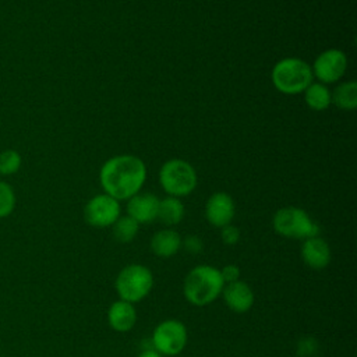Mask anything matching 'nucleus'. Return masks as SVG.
Segmentation results:
<instances>
[{
	"instance_id": "nucleus-25",
	"label": "nucleus",
	"mask_w": 357,
	"mask_h": 357,
	"mask_svg": "<svg viewBox=\"0 0 357 357\" xmlns=\"http://www.w3.org/2000/svg\"><path fill=\"white\" fill-rule=\"evenodd\" d=\"M137 357H163L162 354H159L156 350H153V349H146V350H144V351H141Z\"/></svg>"
},
{
	"instance_id": "nucleus-24",
	"label": "nucleus",
	"mask_w": 357,
	"mask_h": 357,
	"mask_svg": "<svg viewBox=\"0 0 357 357\" xmlns=\"http://www.w3.org/2000/svg\"><path fill=\"white\" fill-rule=\"evenodd\" d=\"M181 247H184L188 252L197 254L202 250V240L198 236H187L184 241H181Z\"/></svg>"
},
{
	"instance_id": "nucleus-6",
	"label": "nucleus",
	"mask_w": 357,
	"mask_h": 357,
	"mask_svg": "<svg viewBox=\"0 0 357 357\" xmlns=\"http://www.w3.org/2000/svg\"><path fill=\"white\" fill-rule=\"evenodd\" d=\"M114 286L120 300L135 304L152 290L153 275L145 265L130 264L119 272Z\"/></svg>"
},
{
	"instance_id": "nucleus-4",
	"label": "nucleus",
	"mask_w": 357,
	"mask_h": 357,
	"mask_svg": "<svg viewBox=\"0 0 357 357\" xmlns=\"http://www.w3.org/2000/svg\"><path fill=\"white\" fill-rule=\"evenodd\" d=\"M273 230L286 238L305 240L319 234V226L301 208L284 206L275 212L272 219Z\"/></svg>"
},
{
	"instance_id": "nucleus-21",
	"label": "nucleus",
	"mask_w": 357,
	"mask_h": 357,
	"mask_svg": "<svg viewBox=\"0 0 357 357\" xmlns=\"http://www.w3.org/2000/svg\"><path fill=\"white\" fill-rule=\"evenodd\" d=\"M17 204V195L14 188L7 183L0 180V219L7 218L13 213Z\"/></svg>"
},
{
	"instance_id": "nucleus-9",
	"label": "nucleus",
	"mask_w": 357,
	"mask_h": 357,
	"mask_svg": "<svg viewBox=\"0 0 357 357\" xmlns=\"http://www.w3.org/2000/svg\"><path fill=\"white\" fill-rule=\"evenodd\" d=\"M311 70L318 82L324 85L335 84L347 70V57L340 49H326L317 56Z\"/></svg>"
},
{
	"instance_id": "nucleus-14",
	"label": "nucleus",
	"mask_w": 357,
	"mask_h": 357,
	"mask_svg": "<svg viewBox=\"0 0 357 357\" xmlns=\"http://www.w3.org/2000/svg\"><path fill=\"white\" fill-rule=\"evenodd\" d=\"M107 322L110 328L117 332H128L132 329L137 322V311L134 304L120 298L112 303L107 310Z\"/></svg>"
},
{
	"instance_id": "nucleus-19",
	"label": "nucleus",
	"mask_w": 357,
	"mask_h": 357,
	"mask_svg": "<svg viewBox=\"0 0 357 357\" xmlns=\"http://www.w3.org/2000/svg\"><path fill=\"white\" fill-rule=\"evenodd\" d=\"M113 227V236L119 243H130L135 238L139 223L135 222L131 216L124 215L119 216V219L112 225Z\"/></svg>"
},
{
	"instance_id": "nucleus-13",
	"label": "nucleus",
	"mask_w": 357,
	"mask_h": 357,
	"mask_svg": "<svg viewBox=\"0 0 357 357\" xmlns=\"http://www.w3.org/2000/svg\"><path fill=\"white\" fill-rule=\"evenodd\" d=\"M301 258L311 269L321 271L331 262L329 244L319 236L305 238L301 245Z\"/></svg>"
},
{
	"instance_id": "nucleus-15",
	"label": "nucleus",
	"mask_w": 357,
	"mask_h": 357,
	"mask_svg": "<svg viewBox=\"0 0 357 357\" xmlns=\"http://www.w3.org/2000/svg\"><path fill=\"white\" fill-rule=\"evenodd\" d=\"M181 237L173 229H163L151 238V250L156 257L170 258L181 248Z\"/></svg>"
},
{
	"instance_id": "nucleus-20",
	"label": "nucleus",
	"mask_w": 357,
	"mask_h": 357,
	"mask_svg": "<svg viewBox=\"0 0 357 357\" xmlns=\"http://www.w3.org/2000/svg\"><path fill=\"white\" fill-rule=\"evenodd\" d=\"M22 165V156L15 149H4L0 152V176L15 174Z\"/></svg>"
},
{
	"instance_id": "nucleus-12",
	"label": "nucleus",
	"mask_w": 357,
	"mask_h": 357,
	"mask_svg": "<svg viewBox=\"0 0 357 357\" xmlns=\"http://www.w3.org/2000/svg\"><path fill=\"white\" fill-rule=\"evenodd\" d=\"M222 296L226 305L237 314L247 312L252 307L255 300L252 289L241 280L226 283L222 290Z\"/></svg>"
},
{
	"instance_id": "nucleus-3",
	"label": "nucleus",
	"mask_w": 357,
	"mask_h": 357,
	"mask_svg": "<svg viewBox=\"0 0 357 357\" xmlns=\"http://www.w3.org/2000/svg\"><path fill=\"white\" fill-rule=\"evenodd\" d=\"M311 66L298 57H284L276 61L271 79L273 86L284 95H297L312 82Z\"/></svg>"
},
{
	"instance_id": "nucleus-22",
	"label": "nucleus",
	"mask_w": 357,
	"mask_h": 357,
	"mask_svg": "<svg viewBox=\"0 0 357 357\" xmlns=\"http://www.w3.org/2000/svg\"><path fill=\"white\" fill-rule=\"evenodd\" d=\"M220 238H222V241H223L225 244H227V245H234V244H237L238 240H240V230H238L236 226H233V225L230 223V225L222 227Z\"/></svg>"
},
{
	"instance_id": "nucleus-11",
	"label": "nucleus",
	"mask_w": 357,
	"mask_h": 357,
	"mask_svg": "<svg viewBox=\"0 0 357 357\" xmlns=\"http://www.w3.org/2000/svg\"><path fill=\"white\" fill-rule=\"evenodd\" d=\"M127 215L135 222L151 223L158 218L159 198L152 192H138L127 199Z\"/></svg>"
},
{
	"instance_id": "nucleus-7",
	"label": "nucleus",
	"mask_w": 357,
	"mask_h": 357,
	"mask_svg": "<svg viewBox=\"0 0 357 357\" xmlns=\"http://www.w3.org/2000/svg\"><path fill=\"white\" fill-rule=\"evenodd\" d=\"M187 328L178 319H165L152 332V349L162 356H176L187 344Z\"/></svg>"
},
{
	"instance_id": "nucleus-17",
	"label": "nucleus",
	"mask_w": 357,
	"mask_h": 357,
	"mask_svg": "<svg viewBox=\"0 0 357 357\" xmlns=\"http://www.w3.org/2000/svg\"><path fill=\"white\" fill-rule=\"evenodd\" d=\"M184 218V205L180 198L167 195L163 199H159L158 218L166 226H176Z\"/></svg>"
},
{
	"instance_id": "nucleus-2",
	"label": "nucleus",
	"mask_w": 357,
	"mask_h": 357,
	"mask_svg": "<svg viewBox=\"0 0 357 357\" xmlns=\"http://www.w3.org/2000/svg\"><path fill=\"white\" fill-rule=\"evenodd\" d=\"M225 287L220 269L212 265H197L185 276L183 293L185 300L197 307L213 303Z\"/></svg>"
},
{
	"instance_id": "nucleus-10",
	"label": "nucleus",
	"mask_w": 357,
	"mask_h": 357,
	"mask_svg": "<svg viewBox=\"0 0 357 357\" xmlns=\"http://www.w3.org/2000/svg\"><path fill=\"white\" fill-rule=\"evenodd\" d=\"M234 201L233 198L223 191L213 192L205 204V216L206 220L215 227H225L231 223L234 218Z\"/></svg>"
},
{
	"instance_id": "nucleus-23",
	"label": "nucleus",
	"mask_w": 357,
	"mask_h": 357,
	"mask_svg": "<svg viewBox=\"0 0 357 357\" xmlns=\"http://www.w3.org/2000/svg\"><path fill=\"white\" fill-rule=\"evenodd\" d=\"M220 275H222L225 284L231 283V282H236L240 279V269L237 265L229 264V265H225L223 269H220Z\"/></svg>"
},
{
	"instance_id": "nucleus-1",
	"label": "nucleus",
	"mask_w": 357,
	"mask_h": 357,
	"mask_svg": "<svg viewBox=\"0 0 357 357\" xmlns=\"http://www.w3.org/2000/svg\"><path fill=\"white\" fill-rule=\"evenodd\" d=\"M146 180V166L138 156L116 155L100 167L99 181L105 194L117 201L130 199L141 192Z\"/></svg>"
},
{
	"instance_id": "nucleus-16",
	"label": "nucleus",
	"mask_w": 357,
	"mask_h": 357,
	"mask_svg": "<svg viewBox=\"0 0 357 357\" xmlns=\"http://www.w3.org/2000/svg\"><path fill=\"white\" fill-rule=\"evenodd\" d=\"M304 100L305 105L315 112H322L326 110L332 105V93L328 89L326 85L321 82H311L305 89H304Z\"/></svg>"
},
{
	"instance_id": "nucleus-8",
	"label": "nucleus",
	"mask_w": 357,
	"mask_h": 357,
	"mask_svg": "<svg viewBox=\"0 0 357 357\" xmlns=\"http://www.w3.org/2000/svg\"><path fill=\"white\" fill-rule=\"evenodd\" d=\"M120 212V201L103 192L92 197L85 204L84 219L89 226L103 229L112 226L119 219Z\"/></svg>"
},
{
	"instance_id": "nucleus-5",
	"label": "nucleus",
	"mask_w": 357,
	"mask_h": 357,
	"mask_svg": "<svg viewBox=\"0 0 357 357\" xmlns=\"http://www.w3.org/2000/svg\"><path fill=\"white\" fill-rule=\"evenodd\" d=\"M197 172L184 159H169L159 170V183L170 197H185L197 187Z\"/></svg>"
},
{
	"instance_id": "nucleus-18",
	"label": "nucleus",
	"mask_w": 357,
	"mask_h": 357,
	"mask_svg": "<svg viewBox=\"0 0 357 357\" xmlns=\"http://www.w3.org/2000/svg\"><path fill=\"white\" fill-rule=\"evenodd\" d=\"M332 93V103L342 110H354L357 107V82L344 81L336 85Z\"/></svg>"
}]
</instances>
